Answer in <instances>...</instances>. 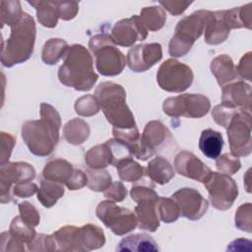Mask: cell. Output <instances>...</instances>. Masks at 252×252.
I'll return each mask as SVG.
<instances>
[{
	"mask_svg": "<svg viewBox=\"0 0 252 252\" xmlns=\"http://www.w3.org/2000/svg\"><path fill=\"white\" fill-rule=\"evenodd\" d=\"M39 120L27 121L22 128V137L31 153L45 157L50 155L59 140L60 115L47 103L40 105Z\"/></svg>",
	"mask_w": 252,
	"mask_h": 252,
	"instance_id": "obj_1",
	"label": "cell"
},
{
	"mask_svg": "<svg viewBox=\"0 0 252 252\" xmlns=\"http://www.w3.org/2000/svg\"><path fill=\"white\" fill-rule=\"evenodd\" d=\"M59 81L77 91L87 92L93 89L97 80L94 71L93 58L81 44L70 46L64 56V63L58 71Z\"/></svg>",
	"mask_w": 252,
	"mask_h": 252,
	"instance_id": "obj_2",
	"label": "cell"
},
{
	"mask_svg": "<svg viewBox=\"0 0 252 252\" xmlns=\"http://www.w3.org/2000/svg\"><path fill=\"white\" fill-rule=\"evenodd\" d=\"M35 40V25L32 17L23 14L21 20L11 27V33L7 41L2 42L1 63L5 67H12L27 61L33 51Z\"/></svg>",
	"mask_w": 252,
	"mask_h": 252,
	"instance_id": "obj_3",
	"label": "cell"
},
{
	"mask_svg": "<svg viewBox=\"0 0 252 252\" xmlns=\"http://www.w3.org/2000/svg\"><path fill=\"white\" fill-rule=\"evenodd\" d=\"M94 96L113 128L131 129L136 127L134 116L126 104V93L121 85L113 82L100 83L94 92Z\"/></svg>",
	"mask_w": 252,
	"mask_h": 252,
	"instance_id": "obj_4",
	"label": "cell"
},
{
	"mask_svg": "<svg viewBox=\"0 0 252 252\" xmlns=\"http://www.w3.org/2000/svg\"><path fill=\"white\" fill-rule=\"evenodd\" d=\"M211 16L212 12L199 10L180 20L169 42V54L174 57L184 56L205 31Z\"/></svg>",
	"mask_w": 252,
	"mask_h": 252,
	"instance_id": "obj_5",
	"label": "cell"
},
{
	"mask_svg": "<svg viewBox=\"0 0 252 252\" xmlns=\"http://www.w3.org/2000/svg\"><path fill=\"white\" fill-rule=\"evenodd\" d=\"M115 45L111 35L105 33L90 39L89 46L95 57L96 69L103 76H116L125 67L126 58Z\"/></svg>",
	"mask_w": 252,
	"mask_h": 252,
	"instance_id": "obj_6",
	"label": "cell"
},
{
	"mask_svg": "<svg viewBox=\"0 0 252 252\" xmlns=\"http://www.w3.org/2000/svg\"><path fill=\"white\" fill-rule=\"evenodd\" d=\"M132 200L138 203L135 208L137 215V225L141 229L156 231L159 226L158 214L157 210L158 194L151 188L145 186H134L130 192Z\"/></svg>",
	"mask_w": 252,
	"mask_h": 252,
	"instance_id": "obj_7",
	"label": "cell"
},
{
	"mask_svg": "<svg viewBox=\"0 0 252 252\" xmlns=\"http://www.w3.org/2000/svg\"><path fill=\"white\" fill-rule=\"evenodd\" d=\"M191 68L175 59H167L160 66L157 74L158 86L171 93H180L187 90L193 82Z\"/></svg>",
	"mask_w": 252,
	"mask_h": 252,
	"instance_id": "obj_8",
	"label": "cell"
},
{
	"mask_svg": "<svg viewBox=\"0 0 252 252\" xmlns=\"http://www.w3.org/2000/svg\"><path fill=\"white\" fill-rule=\"evenodd\" d=\"M211 104L208 97L197 94H184L168 97L162 104L163 112L168 116L200 118L208 113Z\"/></svg>",
	"mask_w": 252,
	"mask_h": 252,
	"instance_id": "obj_9",
	"label": "cell"
},
{
	"mask_svg": "<svg viewBox=\"0 0 252 252\" xmlns=\"http://www.w3.org/2000/svg\"><path fill=\"white\" fill-rule=\"evenodd\" d=\"M250 112L236 111L227 126V137L231 154L235 157H245L251 153V123Z\"/></svg>",
	"mask_w": 252,
	"mask_h": 252,
	"instance_id": "obj_10",
	"label": "cell"
},
{
	"mask_svg": "<svg viewBox=\"0 0 252 252\" xmlns=\"http://www.w3.org/2000/svg\"><path fill=\"white\" fill-rule=\"evenodd\" d=\"M97 218L117 235H124L135 229L137 218L129 209L119 207L111 201L100 202L96 208Z\"/></svg>",
	"mask_w": 252,
	"mask_h": 252,
	"instance_id": "obj_11",
	"label": "cell"
},
{
	"mask_svg": "<svg viewBox=\"0 0 252 252\" xmlns=\"http://www.w3.org/2000/svg\"><path fill=\"white\" fill-rule=\"evenodd\" d=\"M203 183L209 192V198L213 206L218 210L229 209L237 198V185L226 174L211 172Z\"/></svg>",
	"mask_w": 252,
	"mask_h": 252,
	"instance_id": "obj_12",
	"label": "cell"
},
{
	"mask_svg": "<svg viewBox=\"0 0 252 252\" xmlns=\"http://www.w3.org/2000/svg\"><path fill=\"white\" fill-rule=\"evenodd\" d=\"M35 176L34 168L27 162H5L1 164V203L12 200V188L15 184L30 182Z\"/></svg>",
	"mask_w": 252,
	"mask_h": 252,
	"instance_id": "obj_13",
	"label": "cell"
},
{
	"mask_svg": "<svg viewBox=\"0 0 252 252\" xmlns=\"http://www.w3.org/2000/svg\"><path fill=\"white\" fill-rule=\"evenodd\" d=\"M171 199L177 204L180 215L191 220H197L202 218L209 207L208 201L193 188H182L176 191L171 196Z\"/></svg>",
	"mask_w": 252,
	"mask_h": 252,
	"instance_id": "obj_14",
	"label": "cell"
},
{
	"mask_svg": "<svg viewBox=\"0 0 252 252\" xmlns=\"http://www.w3.org/2000/svg\"><path fill=\"white\" fill-rule=\"evenodd\" d=\"M162 57L159 43L138 44L128 51L126 63L134 72H145Z\"/></svg>",
	"mask_w": 252,
	"mask_h": 252,
	"instance_id": "obj_15",
	"label": "cell"
},
{
	"mask_svg": "<svg viewBox=\"0 0 252 252\" xmlns=\"http://www.w3.org/2000/svg\"><path fill=\"white\" fill-rule=\"evenodd\" d=\"M105 237L102 229L94 224H86L82 227L72 226L70 232V244L73 251H90L102 247Z\"/></svg>",
	"mask_w": 252,
	"mask_h": 252,
	"instance_id": "obj_16",
	"label": "cell"
},
{
	"mask_svg": "<svg viewBox=\"0 0 252 252\" xmlns=\"http://www.w3.org/2000/svg\"><path fill=\"white\" fill-rule=\"evenodd\" d=\"M147 35L148 31L136 15L117 22L111 32L113 42L124 47L133 45L137 40H144Z\"/></svg>",
	"mask_w": 252,
	"mask_h": 252,
	"instance_id": "obj_17",
	"label": "cell"
},
{
	"mask_svg": "<svg viewBox=\"0 0 252 252\" xmlns=\"http://www.w3.org/2000/svg\"><path fill=\"white\" fill-rule=\"evenodd\" d=\"M174 166L180 175L199 182H204L212 172L204 162L188 151H181L178 153L174 159Z\"/></svg>",
	"mask_w": 252,
	"mask_h": 252,
	"instance_id": "obj_18",
	"label": "cell"
},
{
	"mask_svg": "<svg viewBox=\"0 0 252 252\" xmlns=\"http://www.w3.org/2000/svg\"><path fill=\"white\" fill-rule=\"evenodd\" d=\"M222 105L232 109L250 112L251 109V88L244 82H237L222 87Z\"/></svg>",
	"mask_w": 252,
	"mask_h": 252,
	"instance_id": "obj_19",
	"label": "cell"
},
{
	"mask_svg": "<svg viewBox=\"0 0 252 252\" xmlns=\"http://www.w3.org/2000/svg\"><path fill=\"white\" fill-rule=\"evenodd\" d=\"M172 139L168 129L160 121L149 122L141 136L143 146L154 155L156 151H160Z\"/></svg>",
	"mask_w": 252,
	"mask_h": 252,
	"instance_id": "obj_20",
	"label": "cell"
},
{
	"mask_svg": "<svg viewBox=\"0 0 252 252\" xmlns=\"http://www.w3.org/2000/svg\"><path fill=\"white\" fill-rule=\"evenodd\" d=\"M229 31L223 19V11L212 12V16L205 28V41L209 44H220L226 39Z\"/></svg>",
	"mask_w": 252,
	"mask_h": 252,
	"instance_id": "obj_21",
	"label": "cell"
},
{
	"mask_svg": "<svg viewBox=\"0 0 252 252\" xmlns=\"http://www.w3.org/2000/svg\"><path fill=\"white\" fill-rule=\"evenodd\" d=\"M116 251H138L149 252L158 251L157 242L146 233L131 234L124 237L117 245Z\"/></svg>",
	"mask_w": 252,
	"mask_h": 252,
	"instance_id": "obj_22",
	"label": "cell"
},
{
	"mask_svg": "<svg viewBox=\"0 0 252 252\" xmlns=\"http://www.w3.org/2000/svg\"><path fill=\"white\" fill-rule=\"evenodd\" d=\"M222 147L223 138L220 132L210 128L202 131L199 140V148L203 155H205L208 158H218L220 155Z\"/></svg>",
	"mask_w": 252,
	"mask_h": 252,
	"instance_id": "obj_23",
	"label": "cell"
},
{
	"mask_svg": "<svg viewBox=\"0 0 252 252\" xmlns=\"http://www.w3.org/2000/svg\"><path fill=\"white\" fill-rule=\"evenodd\" d=\"M86 163L93 169H102L110 163H114V156L108 142L90 149L85 156Z\"/></svg>",
	"mask_w": 252,
	"mask_h": 252,
	"instance_id": "obj_24",
	"label": "cell"
},
{
	"mask_svg": "<svg viewBox=\"0 0 252 252\" xmlns=\"http://www.w3.org/2000/svg\"><path fill=\"white\" fill-rule=\"evenodd\" d=\"M71 163L62 158H56L46 163L43 169V177L48 180L67 184L74 174Z\"/></svg>",
	"mask_w": 252,
	"mask_h": 252,
	"instance_id": "obj_25",
	"label": "cell"
},
{
	"mask_svg": "<svg viewBox=\"0 0 252 252\" xmlns=\"http://www.w3.org/2000/svg\"><path fill=\"white\" fill-rule=\"evenodd\" d=\"M211 70L220 87L234 80L237 76L236 67L234 66L231 58L225 54L220 55L212 61Z\"/></svg>",
	"mask_w": 252,
	"mask_h": 252,
	"instance_id": "obj_26",
	"label": "cell"
},
{
	"mask_svg": "<svg viewBox=\"0 0 252 252\" xmlns=\"http://www.w3.org/2000/svg\"><path fill=\"white\" fill-rule=\"evenodd\" d=\"M147 173L150 179L158 184H165L174 176L172 166L162 157H157L149 162Z\"/></svg>",
	"mask_w": 252,
	"mask_h": 252,
	"instance_id": "obj_27",
	"label": "cell"
},
{
	"mask_svg": "<svg viewBox=\"0 0 252 252\" xmlns=\"http://www.w3.org/2000/svg\"><path fill=\"white\" fill-rule=\"evenodd\" d=\"M64 194V186L60 182L42 179L37 191V200L46 208L52 207Z\"/></svg>",
	"mask_w": 252,
	"mask_h": 252,
	"instance_id": "obj_28",
	"label": "cell"
},
{
	"mask_svg": "<svg viewBox=\"0 0 252 252\" xmlns=\"http://www.w3.org/2000/svg\"><path fill=\"white\" fill-rule=\"evenodd\" d=\"M64 137L73 145L83 144L90 135V127L83 119L76 118L69 121L63 129Z\"/></svg>",
	"mask_w": 252,
	"mask_h": 252,
	"instance_id": "obj_29",
	"label": "cell"
},
{
	"mask_svg": "<svg viewBox=\"0 0 252 252\" xmlns=\"http://www.w3.org/2000/svg\"><path fill=\"white\" fill-rule=\"evenodd\" d=\"M29 3L35 7L37 12V19L42 26L47 28H54L57 25L59 18L57 2L37 1Z\"/></svg>",
	"mask_w": 252,
	"mask_h": 252,
	"instance_id": "obj_30",
	"label": "cell"
},
{
	"mask_svg": "<svg viewBox=\"0 0 252 252\" xmlns=\"http://www.w3.org/2000/svg\"><path fill=\"white\" fill-rule=\"evenodd\" d=\"M114 165L117 167V172L121 180L134 182L139 181L144 176V168L131 156L119 159Z\"/></svg>",
	"mask_w": 252,
	"mask_h": 252,
	"instance_id": "obj_31",
	"label": "cell"
},
{
	"mask_svg": "<svg viewBox=\"0 0 252 252\" xmlns=\"http://www.w3.org/2000/svg\"><path fill=\"white\" fill-rule=\"evenodd\" d=\"M139 19L147 31L156 32L163 27L166 17L162 8L152 6L144 8L141 11Z\"/></svg>",
	"mask_w": 252,
	"mask_h": 252,
	"instance_id": "obj_32",
	"label": "cell"
},
{
	"mask_svg": "<svg viewBox=\"0 0 252 252\" xmlns=\"http://www.w3.org/2000/svg\"><path fill=\"white\" fill-rule=\"evenodd\" d=\"M10 235L21 244H30L36 236L33 226L23 220L21 216L15 217L11 222Z\"/></svg>",
	"mask_w": 252,
	"mask_h": 252,
	"instance_id": "obj_33",
	"label": "cell"
},
{
	"mask_svg": "<svg viewBox=\"0 0 252 252\" xmlns=\"http://www.w3.org/2000/svg\"><path fill=\"white\" fill-rule=\"evenodd\" d=\"M68 44L60 38H51L45 42L42 50V60L46 64L53 65L57 63L68 50Z\"/></svg>",
	"mask_w": 252,
	"mask_h": 252,
	"instance_id": "obj_34",
	"label": "cell"
},
{
	"mask_svg": "<svg viewBox=\"0 0 252 252\" xmlns=\"http://www.w3.org/2000/svg\"><path fill=\"white\" fill-rule=\"evenodd\" d=\"M157 210L159 219L166 223L175 221L180 215L177 204L171 198L158 197L157 202Z\"/></svg>",
	"mask_w": 252,
	"mask_h": 252,
	"instance_id": "obj_35",
	"label": "cell"
},
{
	"mask_svg": "<svg viewBox=\"0 0 252 252\" xmlns=\"http://www.w3.org/2000/svg\"><path fill=\"white\" fill-rule=\"evenodd\" d=\"M24 12H22L20 2L18 1H1V24L12 27L17 24Z\"/></svg>",
	"mask_w": 252,
	"mask_h": 252,
	"instance_id": "obj_36",
	"label": "cell"
},
{
	"mask_svg": "<svg viewBox=\"0 0 252 252\" xmlns=\"http://www.w3.org/2000/svg\"><path fill=\"white\" fill-rule=\"evenodd\" d=\"M88 186L91 190L96 192L105 191L111 185V176L106 170L93 169L87 171Z\"/></svg>",
	"mask_w": 252,
	"mask_h": 252,
	"instance_id": "obj_37",
	"label": "cell"
},
{
	"mask_svg": "<svg viewBox=\"0 0 252 252\" xmlns=\"http://www.w3.org/2000/svg\"><path fill=\"white\" fill-rule=\"evenodd\" d=\"M99 103L94 95H84L77 99L75 110L81 116H92L99 111Z\"/></svg>",
	"mask_w": 252,
	"mask_h": 252,
	"instance_id": "obj_38",
	"label": "cell"
},
{
	"mask_svg": "<svg viewBox=\"0 0 252 252\" xmlns=\"http://www.w3.org/2000/svg\"><path fill=\"white\" fill-rule=\"evenodd\" d=\"M28 249L30 251H56L58 247L53 235L37 234L35 238L28 244Z\"/></svg>",
	"mask_w": 252,
	"mask_h": 252,
	"instance_id": "obj_39",
	"label": "cell"
},
{
	"mask_svg": "<svg viewBox=\"0 0 252 252\" xmlns=\"http://www.w3.org/2000/svg\"><path fill=\"white\" fill-rule=\"evenodd\" d=\"M217 168L223 174L230 175L235 173L240 168V161L237 157L232 154H224L217 159Z\"/></svg>",
	"mask_w": 252,
	"mask_h": 252,
	"instance_id": "obj_40",
	"label": "cell"
},
{
	"mask_svg": "<svg viewBox=\"0 0 252 252\" xmlns=\"http://www.w3.org/2000/svg\"><path fill=\"white\" fill-rule=\"evenodd\" d=\"M235 225L244 231L251 232V204L241 205L235 214Z\"/></svg>",
	"mask_w": 252,
	"mask_h": 252,
	"instance_id": "obj_41",
	"label": "cell"
},
{
	"mask_svg": "<svg viewBox=\"0 0 252 252\" xmlns=\"http://www.w3.org/2000/svg\"><path fill=\"white\" fill-rule=\"evenodd\" d=\"M21 218L24 221L32 226H36L39 223V215L37 210L30 203L24 202L19 204Z\"/></svg>",
	"mask_w": 252,
	"mask_h": 252,
	"instance_id": "obj_42",
	"label": "cell"
},
{
	"mask_svg": "<svg viewBox=\"0 0 252 252\" xmlns=\"http://www.w3.org/2000/svg\"><path fill=\"white\" fill-rule=\"evenodd\" d=\"M15 142L14 136L9 133L1 132V164L8 161Z\"/></svg>",
	"mask_w": 252,
	"mask_h": 252,
	"instance_id": "obj_43",
	"label": "cell"
},
{
	"mask_svg": "<svg viewBox=\"0 0 252 252\" xmlns=\"http://www.w3.org/2000/svg\"><path fill=\"white\" fill-rule=\"evenodd\" d=\"M36 184L30 182H22L15 184L12 188V196H17L19 198H27L33 195L37 190Z\"/></svg>",
	"mask_w": 252,
	"mask_h": 252,
	"instance_id": "obj_44",
	"label": "cell"
},
{
	"mask_svg": "<svg viewBox=\"0 0 252 252\" xmlns=\"http://www.w3.org/2000/svg\"><path fill=\"white\" fill-rule=\"evenodd\" d=\"M127 191L124 185L121 182H113L111 185L104 191V196L116 202H121L124 200Z\"/></svg>",
	"mask_w": 252,
	"mask_h": 252,
	"instance_id": "obj_45",
	"label": "cell"
},
{
	"mask_svg": "<svg viewBox=\"0 0 252 252\" xmlns=\"http://www.w3.org/2000/svg\"><path fill=\"white\" fill-rule=\"evenodd\" d=\"M1 250L2 251H25L24 244L19 243L9 233L4 231L1 234Z\"/></svg>",
	"mask_w": 252,
	"mask_h": 252,
	"instance_id": "obj_46",
	"label": "cell"
},
{
	"mask_svg": "<svg viewBox=\"0 0 252 252\" xmlns=\"http://www.w3.org/2000/svg\"><path fill=\"white\" fill-rule=\"evenodd\" d=\"M59 17L63 20L73 19L78 12V3L75 2H57Z\"/></svg>",
	"mask_w": 252,
	"mask_h": 252,
	"instance_id": "obj_47",
	"label": "cell"
},
{
	"mask_svg": "<svg viewBox=\"0 0 252 252\" xmlns=\"http://www.w3.org/2000/svg\"><path fill=\"white\" fill-rule=\"evenodd\" d=\"M88 183V176L81 169H75L74 174L66 186L70 190H77L84 187Z\"/></svg>",
	"mask_w": 252,
	"mask_h": 252,
	"instance_id": "obj_48",
	"label": "cell"
},
{
	"mask_svg": "<svg viewBox=\"0 0 252 252\" xmlns=\"http://www.w3.org/2000/svg\"><path fill=\"white\" fill-rule=\"evenodd\" d=\"M192 2H183V1H160L159 4L164 7L170 14L172 15H179L183 13L186 8Z\"/></svg>",
	"mask_w": 252,
	"mask_h": 252,
	"instance_id": "obj_49",
	"label": "cell"
},
{
	"mask_svg": "<svg viewBox=\"0 0 252 252\" xmlns=\"http://www.w3.org/2000/svg\"><path fill=\"white\" fill-rule=\"evenodd\" d=\"M236 71H238L240 77L249 81L251 80V52H248L242 57Z\"/></svg>",
	"mask_w": 252,
	"mask_h": 252,
	"instance_id": "obj_50",
	"label": "cell"
}]
</instances>
